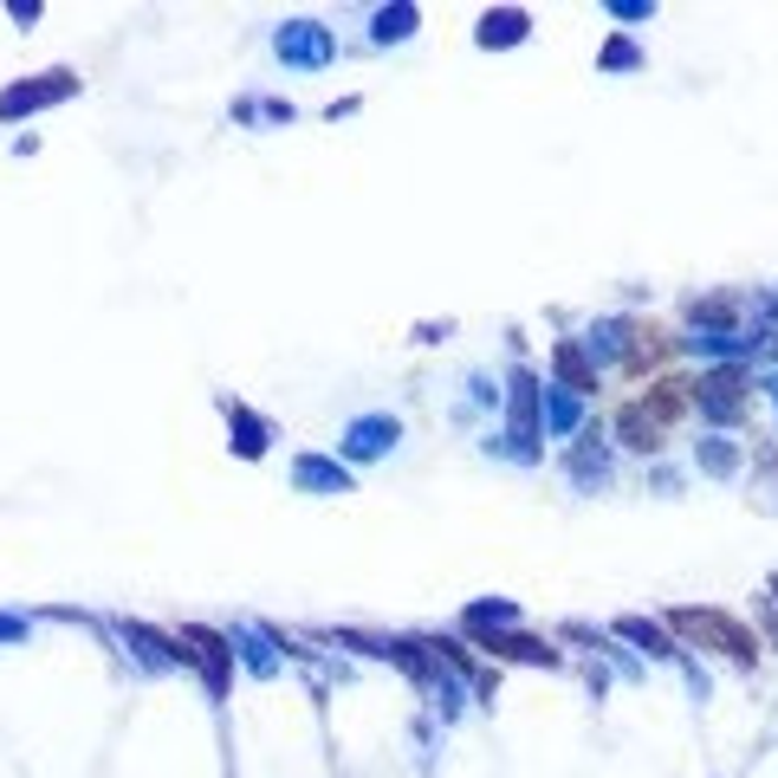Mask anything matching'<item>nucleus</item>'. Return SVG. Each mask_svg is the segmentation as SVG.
Wrapping results in <instances>:
<instances>
[{
  "mask_svg": "<svg viewBox=\"0 0 778 778\" xmlns=\"http://www.w3.org/2000/svg\"><path fill=\"white\" fill-rule=\"evenodd\" d=\"M675 630L695 642H713L720 655H733V662H753V636L733 623V617H720V610H675Z\"/></svg>",
  "mask_w": 778,
  "mask_h": 778,
  "instance_id": "f257e3e1",
  "label": "nucleus"
},
{
  "mask_svg": "<svg viewBox=\"0 0 778 778\" xmlns=\"http://www.w3.org/2000/svg\"><path fill=\"white\" fill-rule=\"evenodd\" d=\"M78 91V78L71 71H46V78H33V84H7L0 91V117H26V111H46V104H59Z\"/></svg>",
  "mask_w": 778,
  "mask_h": 778,
  "instance_id": "f03ea898",
  "label": "nucleus"
},
{
  "mask_svg": "<svg viewBox=\"0 0 778 778\" xmlns=\"http://www.w3.org/2000/svg\"><path fill=\"white\" fill-rule=\"evenodd\" d=\"M487 649H499V655H519V662H559L545 642H526V636H499V642H487Z\"/></svg>",
  "mask_w": 778,
  "mask_h": 778,
  "instance_id": "7ed1b4c3",
  "label": "nucleus"
},
{
  "mask_svg": "<svg viewBox=\"0 0 778 778\" xmlns=\"http://www.w3.org/2000/svg\"><path fill=\"white\" fill-rule=\"evenodd\" d=\"M559 376H565V383H577V390H597V376L584 370V357H577V345H559Z\"/></svg>",
  "mask_w": 778,
  "mask_h": 778,
  "instance_id": "20e7f679",
  "label": "nucleus"
},
{
  "mask_svg": "<svg viewBox=\"0 0 778 778\" xmlns=\"http://www.w3.org/2000/svg\"><path fill=\"white\" fill-rule=\"evenodd\" d=\"M526 33V13H487V26H481V40L494 46V40H519Z\"/></svg>",
  "mask_w": 778,
  "mask_h": 778,
  "instance_id": "39448f33",
  "label": "nucleus"
},
{
  "mask_svg": "<svg viewBox=\"0 0 778 778\" xmlns=\"http://www.w3.org/2000/svg\"><path fill=\"white\" fill-rule=\"evenodd\" d=\"M383 435L396 441V422H363V428L351 435V448H357V454H376V448H383Z\"/></svg>",
  "mask_w": 778,
  "mask_h": 778,
  "instance_id": "423d86ee",
  "label": "nucleus"
},
{
  "mask_svg": "<svg viewBox=\"0 0 778 778\" xmlns=\"http://www.w3.org/2000/svg\"><path fill=\"white\" fill-rule=\"evenodd\" d=\"M617 630H623V636H630V642H649V649H655V655H668V642H662V630H649V623H642V617H623V623H617Z\"/></svg>",
  "mask_w": 778,
  "mask_h": 778,
  "instance_id": "0eeeda50",
  "label": "nucleus"
},
{
  "mask_svg": "<svg viewBox=\"0 0 778 778\" xmlns=\"http://www.w3.org/2000/svg\"><path fill=\"white\" fill-rule=\"evenodd\" d=\"M298 481H312V487H338V494H345V474H331L325 461H298Z\"/></svg>",
  "mask_w": 778,
  "mask_h": 778,
  "instance_id": "6e6552de",
  "label": "nucleus"
}]
</instances>
